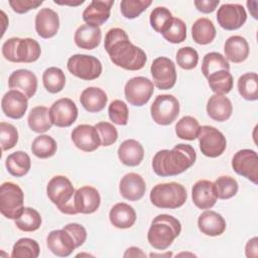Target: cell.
<instances>
[{
  "mask_svg": "<svg viewBox=\"0 0 258 258\" xmlns=\"http://www.w3.org/2000/svg\"><path fill=\"white\" fill-rule=\"evenodd\" d=\"M5 166L11 175L21 177L28 173L31 167V160L26 152L19 150L6 157Z\"/></svg>",
  "mask_w": 258,
  "mask_h": 258,
  "instance_id": "33",
  "label": "cell"
},
{
  "mask_svg": "<svg viewBox=\"0 0 258 258\" xmlns=\"http://www.w3.org/2000/svg\"><path fill=\"white\" fill-rule=\"evenodd\" d=\"M153 83L159 90H169L176 82L174 62L165 56L156 57L150 67Z\"/></svg>",
  "mask_w": 258,
  "mask_h": 258,
  "instance_id": "12",
  "label": "cell"
},
{
  "mask_svg": "<svg viewBox=\"0 0 258 258\" xmlns=\"http://www.w3.org/2000/svg\"><path fill=\"white\" fill-rule=\"evenodd\" d=\"M39 245L31 238L19 239L12 248V258H37L39 255Z\"/></svg>",
  "mask_w": 258,
  "mask_h": 258,
  "instance_id": "42",
  "label": "cell"
},
{
  "mask_svg": "<svg viewBox=\"0 0 258 258\" xmlns=\"http://www.w3.org/2000/svg\"><path fill=\"white\" fill-rule=\"evenodd\" d=\"M232 167L236 173L252 181L258 182V156L252 149H241L235 153L232 159Z\"/></svg>",
  "mask_w": 258,
  "mask_h": 258,
  "instance_id": "13",
  "label": "cell"
},
{
  "mask_svg": "<svg viewBox=\"0 0 258 258\" xmlns=\"http://www.w3.org/2000/svg\"><path fill=\"white\" fill-rule=\"evenodd\" d=\"M42 83L47 92L56 94L64 88L66 76L63 72L56 67L47 68L42 74Z\"/></svg>",
  "mask_w": 258,
  "mask_h": 258,
  "instance_id": "37",
  "label": "cell"
},
{
  "mask_svg": "<svg viewBox=\"0 0 258 258\" xmlns=\"http://www.w3.org/2000/svg\"><path fill=\"white\" fill-rule=\"evenodd\" d=\"M27 123L33 132L44 133L48 131L52 126L49 117V109L44 106H36L32 108L28 114Z\"/></svg>",
  "mask_w": 258,
  "mask_h": 258,
  "instance_id": "34",
  "label": "cell"
},
{
  "mask_svg": "<svg viewBox=\"0 0 258 258\" xmlns=\"http://www.w3.org/2000/svg\"><path fill=\"white\" fill-rule=\"evenodd\" d=\"M102 39V31L99 26L83 24L75 32L74 40L77 46L84 49H94L99 46Z\"/></svg>",
  "mask_w": 258,
  "mask_h": 258,
  "instance_id": "27",
  "label": "cell"
},
{
  "mask_svg": "<svg viewBox=\"0 0 258 258\" xmlns=\"http://www.w3.org/2000/svg\"><path fill=\"white\" fill-rule=\"evenodd\" d=\"M172 254H171V252H167V253H165V254H154V253H152V254H150V257H155V256H158V257H169V256H171Z\"/></svg>",
  "mask_w": 258,
  "mask_h": 258,
  "instance_id": "57",
  "label": "cell"
},
{
  "mask_svg": "<svg viewBox=\"0 0 258 258\" xmlns=\"http://www.w3.org/2000/svg\"><path fill=\"white\" fill-rule=\"evenodd\" d=\"M196 8L203 13H212L220 4V0H197L195 1Z\"/></svg>",
  "mask_w": 258,
  "mask_h": 258,
  "instance_id": "53",
  "label": "cell"
},
{
  "mask_svg": "<svg viewBox=\"0 0 258 258\" xmlns=\"http://www.w3.org/2000/svg\"><path fill=\"white\" fill-rule=\"evenodd\" d=\"M150 114L156 124L169 125L175 121L179 114V102L172 95H158L150 107Z\"/></svg>",
  "mask_w": 258,
  "mask_h": 258,
  "instance_id": "9",
  "label": "cell"
},
{
  "mask_svg": "<svg viewBox=\"0 0 258 258\" xmlns=\"http://www.w3.org/2000/svg\"><path fill=\"white\" fill-rule=\"evenodd\" d=\"M216 28L212 20L202 17L197 19L191 26V36L198 44H209L216 37Z\"/></svg>",
  "mask_w": 258,
  "mask_h": 258,
  "instance_id": "32",
  "label": "cell"
},
{
  "mask_svg": "<svg viewBox=\"0 0 258 258\" xmlns=\"http://www.w3.org/2000/svg\"><path fill=\"white\" fill-rule=\"evenodd\" d=\"M95 127L98 130L102 146H110L117 141L118 131L113 124L109 122H99Z\"/></svg>",
  "mask_w": 258,
  "mask_h": 258,
  "instance_id": "50",
  "label": "cell"
},
{
  "mask_svg": "<svg viewBox=\"0 0 258 258\" xmlns=\"http://www.w3.org/2000/svg\"><path fill=\"white\" fill-rule=\"evenodd\" d=\"M57 149L55 140L49 135H39L34 138L31 144L32 153L38 158H48L54 155Z\"/></svg>",
  "mask_w": 258,
  "mask_h": 258,
  "instance_id": "39",
  "label": "cell"
},
{
  "mask_svg": "<svg viewBox=\"0 0 258 258\" xmlns=\"http://www.w3.org/2000/svg\"><path fill=\"white\" fill-rule=\"evenodd\" d=\"M117 153L123 164L127 166H137L144 157V148L137 140L127 139L120 144Z\"/></svg>",
  "mask_w": 258,
  "mask_h": 258,
  "instance_id": "28",
  "label": "cell"
},
{
  "mask_svg": "<svg viewBox=\"0 0 258 258\" xmlns=\"http://www.w3.org/2000/svg\"><path fill=\"white\" fill-rule=\"evenodd\" d=\"M217 198L221 200H228L236 196L239 189L237 180L230 175L219 176L215 182Z\"/></svg>",
  "mask_w": 258,
  "mask_h": 258,
  "instance_id": "43",
  "label": "cell"
},
{
  "mask_svg": "<svg viewBox=\"0 0 258 258\" xmlns=\"http://www.w3.org/2000/svg\"><path fill=\"white\" fill-rule=\"evenodd\" d=\"M198 227L200 231L207 236H220L226 230V221L219 213L207 210L200 215Z\"/></svg>",
  "mask_w": 258,
  "mask_h": 258,
  "instance_id": "25",
  "label": "cell"
},
{
  "mask_svg": "<svg viewBox=\"0 0 258 258\" xmlns=\"http://www.w3.org/2000/svg\"><path fill=\"white\" fill-rule=\"evenodd\" d=\"M59 28L57 13L50 8L40 9L35 16V30L42 38L53 37Z\"/></svg>",
  "mask_w": 258,
  "mask_h": 258,
  "instance_id": "24",
  "label": "cell"
},
{
  "mask_svg": "<svg viewBox=\"0 0 258 258\" xmlns=\"http://www.w3.org/2000/svg\"><path fill=\"white\" fill-rule=\"evenodd\" d=\"M151 3V0H123L120 3L121 13L127 19H134L145 11Z\"/></svg>",
  "mask_w": 258,
  "mask_h": 258,
  "instance_id": "45",
  "label": "cell"
},
{
  "mask_svg": "<svg viewBox=\"0 0 258 258\" xmlns=\"http://www.w3.org/2000/svg\"><path fill=\"white\" fill-rule=\"evenodd\" d=\"M0 142L3 151L13 148L18 142V131L10 123H0Z\"/></svg>",
  "mask_w": 258,
  "mask_h": 258,
  "instance_id": "49",
  "label": "cell"
},
{
  "mask_svg": "<svg viewBox=\"0 0 258 258\" xmlns=\"http://www.w3.org/2000/svg\"><path fill=\"white\" fill-rule=\"evenodd\" d=\"M161 34L168 42L180 43L185 40L186 25L180 18L173 17Z\"/></svg>",
  "mask_w": 258,
  "mask_h": 258,
  "instance_id": "44",
  "label": "cell"
},
{
  "mask_svg": "<svg viewBox=\"0 0 258 258\" xmlns=\"http://www.w3.org/2000/svg\"><path fill=\"white\" fill-rule=\"evenodd\" d=\"M28 107V98L18 90H10L2 97L1 108L5 116L11 119H20Z\"/></svg>",
  "mask_w": 258,
  "mask_h": 258,
  "instance_id": "18",
  "label": "cell"
},
{
  "mask_svg": "<svg viewBox=\"0 0 258 258\" xmlns=\"http://www.w3.org/2000/svg\"><path fill=\"white\" fill-rule=\"evenodd\" d=\"M208 83L211 90L218 95H226L233 89V77L229 71H218L210 75L208 78Z\"/></svg>",
  "mask_w": 258,
  "mask_h": 258,
  "instance_id": "35",
  "label": "cell"
},
{
  "mask_svg": "<svg viewBox=\"0 0 258 258\" xmlns=\"http://www.w3.org/2000/svg\"><path fill=\"white\" fill-rule=\"evenodd\" d=\"M55 4H61V5H72V6H77V5H81V4H83L85 1L84 0H81V1H78V2H59V1H56V0H54L53 1Z\"/></svg>",
  "mask_w": 258,
  "mask_h": 258,
  "instance_id": "56",
  "label": "cell"
},
{
  "mask_svg": "<svg viewBox=\"0 0 258 258\" xmlns=\"http://www.w3.org/2000/svg\"><path fill=\"white\" fill-rule=\"evenodd\" d=\"M73 203L76 215L92 214L99 209L101 197L97 188L90 185H85L75 191Z\"/></svg>",
  "mask_w": 258,
  "mask_h": 258,
  "instance_id": "16",
  "label": "cell"
},
{
  "mask_svg": "<svg viewBox=\"0 0 258 258\" xmlns=\"http://www.w3.org/2000/svg\"><path fill=\"white\" fill-rule=\"evenodd\" d=\"M191 199L195 206L201 210L213 208L218 199L214 182L208 179L198 180L191 188Z\"/></svg>",
  "mask_w": 258,
  "mask_h": 258,
  "instance_id": "20",
  "label": "cell"
},
{
  "mask_svg": "<svg viewBox=\"0 0 258 258\" xmlns=\"http://www.w3.org/2000/svg\"><path fill=\"white\" fill-rule=\"evenodd\" d=\"M217 20L220 26L226 30H236L243 26L247 20L245 8L236 3H226L220 6L217 12Z\"/></svg>",
  "mask_w": 258,
  "mask_h": 258,
  "instance_id": "15",
  "label": "cell"
},
{
  "mask_svg": "<svg viewBox=\"0 0 258 258\" xmlns=\"http://www.w3.org/2000/svg\"><path fill=\"white\" fill-rule=\"evenodd\" d=\"M43 2L36 0H10L9 5L12 10L18 14H23L29 10L39 7Z\"/></svg>",
  "mask_w": 258,
  "mask_h": 258,
  "instance_id": "52",
  "label": "cell"
},
{
  "mask_svg": "<svg viewBox=\"0 0 258 258\" xmlns=\"http://www.w3.org/2000/svg\"><path fill=\"white\" fill-rule=\"evenodd\" d=\"M222 70H230V64L223 54H221L220 52L212 51L204 56L202 63V73L206 78H208L213 73Z\"/></svg>",
  "mask_w": 258,
  "mask_h": 258,
  "instance_id": "40",
  "label": "cell"
},
{
  "mask_svg": "<svg viewBox=\"0 0 258 258\" xmlns=\"http://www.w3.org/2000/svg\"><path fill=\"white\" fill-rule=\"evenodd\" d=\"M16 227L23 232H33L41 225L40 214L33 208L24 207L19 217L15 220Z\"/></svg>",
  "mask_w": 258,
  "mask_h": 258,
  "instance_id": "38",
  "label": "cell"
},
{
  "mask_svg": "<svg viewBox=\"0 0 258 258\" xmlns=\"http://www.w3.org/2000/svg\"><path fill=\"white\" fill-rule=\"evenodd\" d=\"M113 0H93L83 12V19L87 24L100 26L110 17Z\"/></svg>",
  "mask_w": 258,
  "mask_h": 258,
  "instance_id": "23",
  "label": "cell"
},
{
  "mask_svg": "<svg viewBox=\"0 0 258 258\" xmlns=\"http://www.w3.org/2000/svg\"><path fill=\"white\" fill-rule=\"evenodd\" d=\"M124 257H146V254L137 247H130L123 255Z\"/></svg>",
  "mask_w": 258,
  "mask_h": 258,
  "instance_id": "55",
  "label": "cell"
},
{
  "mask_svg": "<svg viewBox=\"0 0 258 258\" xmlns=\"http://www.w3.org/2000/svg\"><path fill=\"white\" fill-rule=\"evenodd\" d=\"M8 87L11 90H18L28 99L32 98L37 90V78L29 70L19 69L14 71L8 79Z\"/></svg>",
  "mask_w": 258,
  "mask_h": 258,
  "instance_id": "21",
  "label": "cell"
},
{
  "mask_svg": "<svg viewBox=\"0 0 258 258\" xmlns=\"http://www.w3.org/2000/svg\"><path fill=\"white\" fill-rule=\"evenodd\" d=\"M198 138L200 141V149L207 157H218L223 154L227 147V140L224 134L210 125L200 127Z\"/></svg>",
  "mask_w": 258,
  "mask_h": 258,
  "instance_id": "10",
  "label": "cell"
},
{
  "mask_svg": "<svg viewBox=\"0 0 258 258\" xmlns=\"http://www.w3.org/2000/svg\"><path fill=\"white\" fill-rule=\"evenodd\" d=\"M175 57L178 67L186 71L195 69L199 62V53L190 46L180 47L177 50Z\"/></svg>",
  "mask_w": 258,
  "mask_h": 258,
  "instance_id": "48",
  "label": "cell"
},
{
  "mask_svg": "<svg viewBox=\"0 0 258 258\" xmlns=\"http://www.w3.org/2000/svg\"><path fill=\"white\" fill-rule=\"evenodd\" d=\"M46 194L61 213L76 215L73 203L75 188L67 176L55 175L51 177L46 185Z\"/></svg>",
  "mask_w": 258,
  "mask_h": 258,
  "instance_id": "6",
  "label": "cell"
},
{
  "mask_svg": "<svg viewBox=\"0 0 258 258\" xmlns=\"http://www.w3.org/2000/svg\"><path fill=\"white\" fill-rule=\"evenodd\" d=\"M46 245L48 249L58 257H68L77 248L72 235L63 228L51 231L47 235Z\"/></svg>",
  "mask_w": 258,
  "mask_h": 258,
  "instance_id": "19",
  "label": "cell"
},
{
  "mask_svg": "<svg viewBox=\"0 0 258 258\" xmlns=\"http://www.w3.org/2000/svg\"><path fill=\"white\" fill-rule=\"evenodd\" d=\"M49 117L52 125L56 127H70L78 118V107L69 98L55 101L49 108Z\"/></svg>",
  "mask_w": 258,
  "mask_h": 258,
  "instance_id": "14",
  "label": "cell"
},
{
  "mask_svg": "<svg viewBox=\"0 0 258 258\" xmlns=\"http://www.w3.org/2000/svg\"><path fill=\"white\" fill-rule=\"evenodd\" d=\"M41 53L39 43L30 37H11L2 45V54L11 62H34Z\"/></svg>",
  "mask_w": 258,
  "mask_h": 258,
  "instance_id": "4",
  "label": "cell"
},
{
  "mask_svg": "<svg viewBox=\"0 0 258 258\" xmlns=\"http://www.w3.org/2000/svg\"><path fill=\"white\" fill-rule=\"evenodd\" d=\"M82 106L90 113H98L102 111L108 102L105 91L97 87H89L85 89L80 97Z\"/></svg>",
  "mask_w": 258,
  "mask_h": 258,
  "instance_id": "31",
  "label": "cell"
},
{
  "mask_svg": "<svg viewBox=\"0 0 258 258\" xmlns=\"http://www.w3.org/2000/svg\"><path fill=\"white\" fill-rule=\"evenodd\" d=\"M150 202L159 209H177L186 199L185 187L177 182H163L154 185L150 191Z\"/></svg>",
  "mask_w": 258,
  "mask_h": 258,
  "instance_id": "5",
  "label": "cell"
},
{
  "mask_svg": "<svg viewBox=\"0 0 258 258\" xmlns=\"http://www.w3.org/2000/svg\"><path fill=\"white\" fill-rule=\"evenodd\" d=\"M181 232L180 222L171 215L156 216L147 233L148 243L156 250L167 249Z\"/></svg>",
  "mask_w": 258,
  "mask_h": 258,
  "instance_id": "3",
  "label": "cell"
},
{
  "mask_svg": "<svg viewBox=\"0 0 258 258\" xmlns=\"http://www.w3.org/2000/svg\"><path fill=\"white\" fill-rule=\"evenodd\" d=\"M146 184L143 177L135 172L126 173L120 180L119 191L121 196L131 202L139 201L143 198Z\"/></svg>",
  "mask_w": 258,
  "mask_h": 258,
  "instance_id": "22",
  "label": "cell"
},
{
  "mask_svg": "<svg viewBox=\"0 0 258 258\" xmlns=\"http://www.w3.org/2000/svg\"><path fill=\"white\" fill-rule=\"evenodd\" d=\"M199 121L191 116H183L175 124V134L178 138L184 140H195L200 132Z\"/></svg>",
  "mask_w": 258,
  "mask_h": 258,
  "instance_id": "41",
  "label": "cell"
},
{
  "mask_svg": "<svg viewBox=\"0 0 258 258\" xmlns=\"http://www.w3.org/2000/svg\"><path fill=\"white\" fill-rule=\"evenodd\" d=\"M71 136L76 147L85 152L95 151L101 145V139L98 130L95 126L92 125H78L73 129Z\"/></svg>",
  "mask_w": 258,
  "mask_h": 258,
  "instance_id": "17",
  "label": "cell"
},
{
  "mask_svg": "<svg viewBox=\"0 0 258 258\" xmlns=\"http://www.w3.org/2000/svg\"><path fill=\"white\" fill-rule=\"evenodd\" d=\"M232 112V103L225 95L214 94L209 98L207 103V113L213 120L224 122L231 117Z\"/></svg>",
  "mask_w": 258,
  "mask_h": 258,
  "instance_id": "26",
  "label": "cell"
},
{
  "mask_svg": "<svg viewBox=\"0 0 258 258\" xmlns=\"http://www.w3.org/2000/svg\"><path fill=\"white\" fill-rule=\"evenodd\" d=\"M197 159L195 148L189 144L179 143L172 149H162L152 159L153 171L162 177L182 173L194 165Z\"/></svg>",
  "mask_w": 258,
  "mask_h": 258,
  "instance_id": "2",
  "label": "cell"
},
{
  "mask_svg": "<svg viewBox=\"0 0 258 258\" xmlns=\"http://www.w3.org/2000/svg\"><path fill=\"white\" fill-rule=\"evenodd\" d=\"M110 120L117 125H126L128 123L129 110L125 102L122 100H114L108 107Z\"/></svg>",
  "mask_w": 258,
  "mask_h": 258,
  "instance_id": "47",
  "label": "cell"
},
{
  "mask_svg": "<svg viewBox=\"0 0 258 258\" xmlns=\"http://www.w3.org/2000/svg\"><path fill=\"white\" fill-rule=\"evenodd\" d=\"M64 230H67L73 237V239L75 240L76 246L77 248H79L80 246H82L86 239H87V231L84 228V226L78 224V223H71L68 224L63 227Z\"/></svg>",
  "mask_w": 258,
  "mask_h": 258,
  "instance_id": "51",
  "label": "cell"
},
{
  "mask_svg": "<svg viewBox=\"0 0 258 258\" xmlns=\"http://www.w3.org/2000/svg\"><path fill=\"white\" fill-rule=\"evenodd\" d=\"M109 219L115 228L128 229L136 222V212L128 204L118 203L110 210Z\"/></svg>",
  "mask_w": 258,
  "mask_h": 258,
  "instance_id": "30",
  "label": "cell"
},
{
  "mask_svg": "<svg viewBox=\"0 0 258 258\" xmlns=\"http://www.w3.org/2000/svg\"><path fill=\"white\" fill-rule=\"evenodd\" d=\"M245 253L248 258H256L258 256V239L253 237L250 239L245 247Z\"/></svg>",
  "mask_w": 258,
  "mask_h": 258,
  "instance_id": "54",
  "label": "cell"
},
{
  "mask_svg": "<svg viewBox=\"0 0 258 258\" xmlns=\"http://www.w3.org/2000/svg\"><path fill=\"white\" fill-rule=\"evenodd\" d=\"M224 51L227 60L240 63L246 60L249 55V44L243 36L232 35L226 40Z\"/></svg>",
  "mask_w": 258,
  "mask_h": 258,
  "instance_id": "29",
  "label": "cell"
},
{
  "mask_svg": "<svg viewBox=\"0 0 258 258\" xmlns=\"http://www.w3.org/2000/svg\"><path fill=\"white\" fill-rule=\"evenodd\" d=\"M67 68L72 75L85 81L98 79L103 70L101 61L96 56L82 53L72 55L68 59Z\"/></svg>",
  "mask_w": 258,
  "mask_h": 258,
  "instance_id": "8",
  "label": "cell"
},
{
  "mask_svg": "<svg viewBox=\"0 0 258 258\" xmlns=\"http://www.w3.org/2000/svg\"><path fill=\"white\" fill-rule=\"evenodd\" d=\"M238 92L248 101L258 99V76L256 73H246L238 79Z\"/></svg>",
  "mask_w": 258,
  "mask_h": 258,
  "instance_id": "36",
  "label": "cell"
},
{
  "mask_svg": "<svg viewBox=\"0 0 258 258\" xmlns=\"http://www.w3.org/2000/svg\"><path fill=\"white\" fill-rule=\"evenodd\" d=\"M154 92L153 83L145 77L131 78L125 85L124 94L130 105L141 107L145 105Z\"/></svg>",
  "mask_w": 258,
  "mask_h": 258,
  "instance_id": "11",
  "label": "cell"
},
{
  "mask_svg": "<svg viewBox=\"0 0 258 258\" xmlns=\"http://www.w3.org/2000/svg\"><path fill=\"white\" fill-rule=\"evenodd\" d=\"M172 18L173 17L171 12L166 7L158 6L151 11L149 21H150L151 27L156 32L162 33L164 29L167 27V25L170 23Z\"/></svg>",
  "mask_w": 258,
  "mask_h": 258,
  "instance_id": "46",
  "label": "cell"
},
{
  "mask_svg": "<svg viewBox=\"0 0 258 258\" xmlns=\"http://www.w3.org/2000/svg\"><path fill=\"white\" fill-rule=\"evenodd\" d=\"M24 194L21 187L11 181L3 182L0 186V212L9 219L16 220L23 210Z\"/></svg>",
  "mask_w": 258,
  "mask_h": 258,
  "instance_id": "7",
  "label": "cell"
},
{
  "mask_svg": "<svg viewBox=\"0 0 258 258\" xmlns=\"http://www.w3.org/2000/svg\"><path fill=\"white\" fill-rule=\"evenodd\" d=\"M104 47L111 61L127 71H139L147 60L146 53L140 47L134 45L125 30L119 27L108 30Z\"/></svg>",
  "mask_w": 258,
  "mask_h": 258,
  "instance_id": "1",
  "label": "cell"
}]
</instances>
